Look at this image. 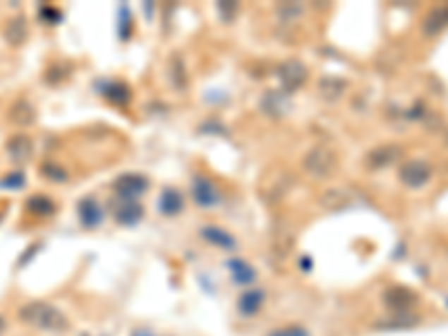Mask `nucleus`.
I'll return each mask as SVG.
<instances>
[{
  "instance_id": "1",
  "label": "nucleus",
  "mask_w": 448,
  "mask_h": 336,
  "mask_svg": "<svg viewBox=\"0 0 448 336\" xmlns=\"http://www.w3.org/2000/svg\"><path fill=\"white\" fill-rule=\"evenodd\" d=\"M18 318L30 325L32 330H38L43 334H66L70 330L68 316L52 303L45 301H34L18 309Z\"/></svg>"
},
{
  "instance_id": "2",
  "label": "nucleus",
  "mask_w": 448,
  "mask_h": 336,
  "mask_svg": "<svg viewBox=\"0 0 448 336\" xmlns=\"http://www.w3.org/2000/svg\"><path fill=\"white\" fill-rule=\"evenodd\" d=\"M432 178V168L424 159H411L406 161L399 170V180L408 186V189H421L426 186Z\"/></svg>"
},
{
  "instance_id": "3",
  "label": "nucleus",
  "mask_w": 448,
  "mask_h": 336,
  "mask_svg": "<svg viewBox=\"0 0 448 336\" xmlns=\"http://www.w3.org/2000/svg\"><path fill=\"white\" fill-rule=\"evenodd\" d=\"M383 301L388 303V307L392 312H399V314H408L411 309L419 303V296L411 290V287H390L386 294H383Z\"/></svg>"
},
{
  "instance_id": "4",
  "label": "nucleus",
  "mask_w": 448,
  "mask_h": 336,
  "mask_svg": "<svg viewBox=\"0 0 448 336\" xmlns=\"http://www.w3.org/2000/svg\"><path fill=\"white\" fill-rule=\"evenodd\" d=\"M446 27H448V5L432 7L426 14V18L421 20V32H424L428 39L440 36Z\"/></svg>"
},
{
  "instance_id": "5",
  "label": "nucleus",
  "mask_w": 448,
  "mask_h": 336,
  "mask_svg": "<svg viewBox=\"0 0 448 336\" xmlns=\"http://www.w3.org/2000/svg\"><path fill=\"white\" fill-rule=\"evenodd\" d=\"M262 301H265V294L262 290H247L245 294L240 296V301H238V307H240V312L242 314H255L258 309L262 307Z\"/></svg>"
},
{
  "instance_id": "6",
  "label": "nucleus",
  "mask_w": 448,
  "mask_h": 336,
  "mask_svg": "<svg viewBox=\"0 0 448 336\" xmlns=\"http://www.w3.org/2000/svg\"><path fill=\"white\" fill-rule=\"evenodd\" d=\"M7 151L16 161H23V159H28L32 155V142L28 139V137L18 135V137H14V139H9Z\"/></svg>"
},
{
  "instance_id": "7",
  "label": "nucleus",
  "mask_w": 448,
  "mask_h": 336,
  "mask_svg": "<svg viewBox=\"0 0 448 336\" xmlns=\"http://www.w3.org/2000/svg\"><path fill=\"white\" fill-rule=\"evenodd\" d=\"M195 200H198V204H202V206H213V204H217V191L211 186V182L200 180V182L195 184Z\"/></svg>"
},
{
  "instance_id": "8",
  "label": "nucleus",
  "mask_w": 448,
  "mask_h": 336,
  "mask_svg": "<svg viewBox=\"0 0 448 336\" xmlns=\"http://www.w3.org/2000/svg\"><path fill=\"white\" fill-rule=\"evenodd\" d=\"M79 216H81V222L85 224V227H95L97 222H101V211L92 200H90V197L79 204Z\"/></svg>"
},
{
  "instance_id": "9",
  "label": "nucleus",
  "mask_w": 448,
  "mask_h": 336,
  "mask_svg": "<svg viewBox=\"0 0 448 336\" xmlns=\"http://www.w3.org/2000/svg\"><path fill=\"white\" fill-rule=\"evenodd\" d=\"M202 235H204V238H207L209 242H213V244H217V247H222V249H231V247L236 244L234 238H229V233H224V231H220V229H213V227L204 229Z\"/></svg>"
},
{
  "instance_id": "10",
  "label": "nucleus",
  "mask_w": 448,
  "mask_h": 336,
  "mask_svg": "<svg viewBox=\"0 0 448 336\" xmlns=\"http://www.w3.org/2000/svg\"><path fill=\"white\" fill-rule=\"evenodd\" d=\"M231 269H234V278H236L238 282H242V285H247L249 280L255 278L253 269H251L249 265L242 263V260H234V263H231Z\"/></svg>"
},
{
  "instance_id": "11",
  "label": "nucleus",
  "mask_w": 448,
  "mask_h": 336,
  "mask_svg": "<svg viewBox=\"0 0 448 336\" xmlns=\"http://www.w3.org/2000/svg\"><path fill=\"white\" fill-rule=\"evenodd\" d=\"M30 211H34V213H52V202H49V197H32L30 200Z\"/></svg>"
},
{
  "instance_id": "12",
  "label": "nucleus",
  "mask_w": 448,
  "mask_h": 336,
  "mask_svg": "<svg viewBox=\"0 0 448 336\" xmlns=\"http://www.w3.org/2000/svg\"><path fill=\"white\" fill-rule=\"evenodd\" d=\"M23 39H25L23 18H16V20L7 27V41H11V43H20Z\"/></svg>"
},
{
  "instance_id": "13",
  "label": "nucleus",
  "mask_w": 448,
  "mask_h": 336,
  "mask_svg": "<svg viewBox=\"0 0 448 336\" xmlns=\"http://www.w3.org/2000/svg\"><path fill=\"white\" fill-rule=\"evenodd\" d=\"M269 336H310V332H307L305 328H301V325H285L280 330H274Z\"/></svg>"
},
{
  "instance_id": "14",
  "label": "nucleus",
  "mask_w": 448,
  "mask_h": 336,
  "mask_svg": "<svg viewBox=\"0 0 448 336\" xmlns=\"http://www.w3.org/2000/svg\"><path fill=\"white\" fill-rule=\"evenodd\" d=\"M0 186H14V189H20L23 186V175H11L7 180H3V184Z\"/></svg>"
},
{
  "instance_id": "15",
  "label": "nucleus",
  "mask_w": 448,
  "mask_h": 336,
  "mask_svg": "<svg viewBox=\"0 0 448 336\" xmlns=\"http://www.w3.org/2000/svg\"><path fill=\"white\" fill-rule=\"evenodd\" d=\"M5 330V321H3V316H0V332Z\"/></svg>"
},
{
  "instance_id": "16",
  "label": "nucleus",
  "mask_w": 448,
  "mask_h": 336,
  "mask_svg": "<svg viewBox=\"0 0 448 336\" xmlns=\"http://www.w3.org/2000/svg\"><path fill=\"white\" fill-rule=\"evenodd\" d=\"M137 336H150V334H146V332H139Z\"/></svg>"
},
{
  "instance_id": "17",
  "label": "nucleus",
  "mask_w": 448,
  "mask_h": 336,
  "mask_svg": "<svg viewBox=\"0 0 448 336\" xmlns=\"http://www.w3.org/2000/svg\"><path fill=\"white\" fill-rule=\"evenodd\" d=\"M446 144H448V132H446Z\"/></svg>"
}]
</instances>
